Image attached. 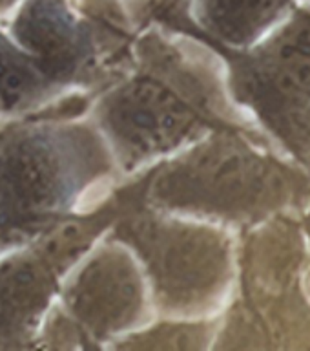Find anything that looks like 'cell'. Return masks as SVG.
Returning a JSON list of instances; mask_svg holds the SVG:
<instances>
[{
	"instance_id": "obj_7",
	"label": "cell",
	"mask_w": 310,
	"mask_h": 351,
	"mask_svg": "<svg viewBox=\"0 0 310 351\" xmlns=\"http://www.w3.org/2000/svg\"><path fill=\"white\" fill-rule=\"evenodd\" d=\"M49 84L51 79L37 60L0 35V112L37 103Z\"/></svg>"
},
{
	"instance_id": "obj_1",
	"label": "cell",
	"mask_w": 310,
	"mask_h": 351,
	"mask_svg": "<svg viewBox=\"0 0 310 351\" xmlns=\"http://www.w3.org/2000/svg\"><path fill=\"white\" fill-rule=\"evenodd\" d=\"M300 221L279 214L245 236L243 291L219 348L310 350V304L301 293Z\"/></svg>"
},
{
	"instance_id": "obj_3",
	"label": "cell",
	"mask_w": 310,
	"mask_h": 351,
	"mask_svg": "<svg viewBox=\"0 0 310 351\" xmlns=\"http://www.w3.org/2000/svg\"><path fill=\"white\" fill-rule=\"evenodd\" d=\"M103 169V150L82 128L18 126L0 134V223L53 218Z\"/></svg>"
},
{
	"instance_id": "obj_2",
	"label": "cell",
	"mask_w": 310,
	"mask_h": 351,
	"mask_svg": "<svg viewBox=\"0 0 310 351\" xmlns=\"http://www.w3.org/2000/svg\"><path fill=\"white\" fill-rule=\"evenodd\" d=\"M309 196L310 180L300 169L257 154L237 130L212 137L170 176L175 205L241 223L303 207Z\"/></svg>"
},
{
	"instance_id": "obj_5",
	"label": "cell",
	"mask_w": 310,
	"mask_h": 351,
	"mask_svg": "<svg viewBox=\"0 0 310 351\" xmlns=\"http://www.w3.org/2000/svg\"><path fill=\"white\" fill-rule=\"evenodd\" d=\"M15 37L49 79L81 73L93 55L86 29L53 0L29 4L15 24Z\"/></svg>"
},
{
	"instance_id": "obj_8",
	"label": "cell",
	"mask_w": 310,
	"mask_h": 351,
	"mask_svg": "<svg viewBox=\"0 0 310 351\" xmlns=\"http://www.w3.org/2000/svg\"><path fill=\"white\" fill-rule=\"evenodd\" d=\"M305 227H307V230H309V234H310V213L305 216Z\"/></svg>"
},
{
	"instance_id": "obj_6",
	"label": "cell",
	"mask_w": 310,
	"mask_h": 351,
	"mask_svg": "<svg viewBox=\"0 0 310 351\" xmlns=\"http://www.w3.org/2000/svg\"><path fill=\"white\" fill-rule=\"evenodd\" d=\"M292 8V0H203V22L227 44H248Z\"/></svg>"
},
{
	"instance_id": "obj_4",
	"label": "cell",
	"mask_w": 310,
	"mask_h": 351,
	"mask_svg": "<svg viewBox=\"0 0 310 351\" xmlns=\"http://www.w3.org/2000/svg\"><path fill=\"white\" fill-rule=\"evenodd\" d=\"M224 53L237 101L310 167V11L296 10L287 26L248 53Z\"/></svg>"
}]
</instances>
